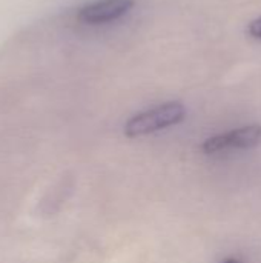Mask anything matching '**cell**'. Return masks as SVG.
I'll return each mask as SVG.
<instances>
[{
    "label": "cell",
    "mask_w": 261,
    "mask_h": 263,
    "mask_svg": "<svg viewBox=\"0 0 261 263\" xmlns=\"http://www.w3.org/2000/svg\"><path fill=\"white\" fill-rule=\"evenodd\" d=\"M134 6V0H95L78 11V20L88 25L114 22Z\"/></svg>",
    "instance_id": "3957f363"
},
{
    "label": "cell",
    "mask_w": 261,
    "mask_h": 263,
    "mask_svg": "<svg viewBox=\"0 0 261 263\" xmlns=\"http://www.w3.org/2000/svg\"><path fill=\"white\" fill-rule=\"evenodd\" d=\"M261 140L260 125H249L243 126L225 134H218L209 137L202 145V151L205 154H215L228 149H249L255 146Z\"/></svg>",
    "instance_id": "7a4b0ae2"
},
{
    "label": "cell",
    "mask_w": 261,
    "mask_h": 263,
    "mask_svg": "<svg viewBox=\"0 0 261 263\" xmlns=\"http://www.w3.org/2000/svg\"><path fill=\"white\" fill-rule=\"evenodd\" d=\"M223 263H240L237 259H226Z\"/></svg>",
    "instance_id": "5b68a950"
},
{
    "label": "cell",
    "mask_w": 261,
    "mask_h": 263,
    "mask_svg": "<svg viewBox=\"0 0 261 263\" xmlns=\"http://www.w3.org/2000/svg\"><path fill=\"white\" fill-rule=\"evenodd\" d=\"M185 116L186 109L180 102H168L131 117L125 125V136L134 139L152 134L155 131L180 123Z\"/></svg>",
    "instance_id": "6da1fadb"
},
{
    "label": "cell",
    "mask_w": 261,
    "mask_h": 263,
    "mask_svg": "<svg viewBox=\"0 0 261 263\" xmlns=\"http://www.w3.org/2000/svg\"><path fill=\"white\" fill-rule=\"evenodd\" d=\"M246 31H248V34H249L252 39L261 40V17L255 18V20H252V22L248 25Z\"/></svg>",
    "instance_id": "277c9868"
}]
</instances>
